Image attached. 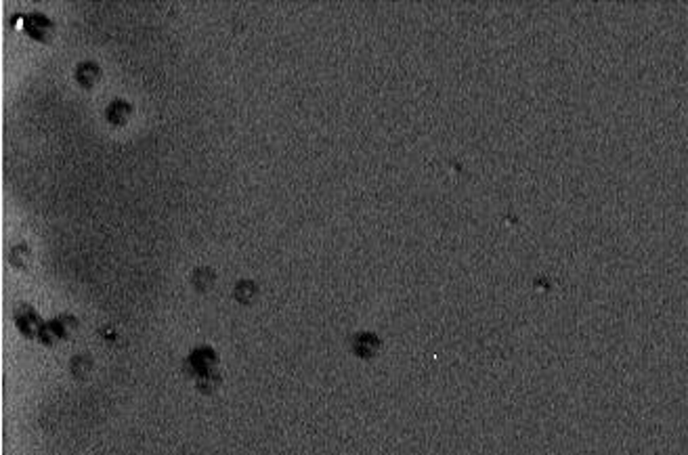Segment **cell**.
<instances>
[{"label":"cell","instance_id":"1","mask_svg":"<svg viewBox=\"0 0 688 455\" xmlns=\"http://www.w3.org/2000/svg\"><path fill=\"white\" fill-rule=\"evenodd\" d=\"M216 365V353L210 348V346H200L196 348L187 361H185V370L189 375H196V378H202L208 372H212Z\"/></svg>","mask_w":688,"mask_h":455},{"label":"cell","instance_id":"2","mask_svg":"<svg viewBox=\"0 0 688 455\" xmlns=\"http://www.w3.org/2000/svg\"><path fill=\"white\" fill-rule=\"evenodd\" d=\"M76 328V319L74 317H59L53 319L51 323H44L41 331V338L44 344H55L57 340H63L70 336V331Z\"/></svg>","mask_w":688,"mask_h":455},{"label":"cell","instance_id":"3","mask_svg":"<svg viewBox=\"0 0 688 455\" xmlns=\"http://www.w3.org/2000/svg\"><path fill=\"white\" fill-rule=\"evenodd\" d=\"M15 319H17V328L21 330V333H26V336H30V338H34V336H41V331H42V323L41 321V317L36 315V311L34 309H30V306H21L17 313H15Z\"/></svg>","mask_w":688,"mask_h":455},{"label":"cell","instance_id":"4","mask_svg":"<svg viewBox=\"0 0 688 455\" xmlns=\"http://www.w3.org/2000/svg\"><path fill=\"white\" fill-rule=\"evenodd\" d=\"M256 294H258V286H256L254 282L243 279V282H240V284L235 286V300H238V302H242V304H250V302L256 298Z\"/></svg>","mask_w":688,"mask_h":455},{"label":"cell","instance_id":"5","mask_svg":"<svg viewBox=\"0 0 688 455\" xmlns=\"http://www.w3.org/2000/svg\"><path fill=\"white\" fill-rule=\"evenodd\" d=\"M128 116H130V105L126 103V101H114L112 105H110V109H107V118L114 122V124H118V122H126L128 120Z\"/></svg>","mask_w":688,"mask_h":455},{"label":"cell","instance_id":"6","mask_svg":"<svg viewBox=\"0 0 688 455\" xmlns=\"http://www.w3.org/2000/svg\"><path fill=\"white\" fill-rule=\"evenodd\" d=\"M214 273H212V269H198L196 273H194V286H196V290H200V291H206V290H210L212 288V284H214Z\"/></svg>","mask_w":688,"mask_h":455},{"label":"cell","instance_id":"7","mask_svg":"<svg viewBox=\"0 0 688 455\" xmlns=\"http://www.w3.org/2000/svg\"><path fill=\"white\" fill-rule=\"evenodd\" d=\"M28 30L36 36V38H42L48 30H51V21L42 15H32L28 19Z\"/></svg>","mask_w":688,"mask_h":455},{"label":"cell","instance_id":"8","mask_svg":"<svg viewBox=\"0 0 688 455\" xmlns=\"http://www.w3.org/2000/svg\"><path fill=\"white\" fill-rule=\"evenodd\" d=\"M99 78V68L95 65V63H82L80 68H78V80H80L82 84H92L95 80Z\"/></svg>","mask_w":688,"mask_h":455},{"label":"cell","instance_id":"9","mask_svg":"<svg viewBox=\"0 0 688 455\" xmlns=\"http://www.w3.org/2000/svg\"><path fill=\"white\" fill-rule=\"evenodd\" d=\"M218 384H221V375L216 373V370H212V372H208L202 378H198V388L203 390V392H212L214 388H218Z\"/></svg>","mask_w":688,"mask_h":455},{"label":"cell","instance_id":"10","mask_svg":"<svg viewBox=\"0 0 688 455\" xmlns=\"http://www.w3.org/2000/svg\"><path fill=\"white\" fill-rule=\"evenodd\" d=\"M376 346H378V340H376V336H369V340H364V336L357 340V353L361 355V357H367V355H371L374 350H376Z\"/></svg>","mask_w":688,"mask_h":455}]
</instances>
